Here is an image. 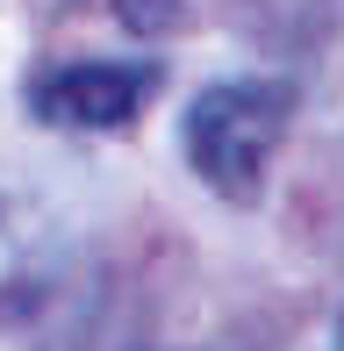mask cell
Here are the masks:
<instances>
[{
	"label": "cell",
	"mask_w": 344,
	"mask_h": 351,
	"mask_svg": "<svg viewBox=\"0 0 344 351\" xmlns=\"http://www.w3.org/2000/svg\"><path fill=\"white\" fill-rule=\"evenodd\" d=\"M122 29H136V36H172V29H186V0H115Z\"/></svg>",
	"instance_id": "cell-3"
},
{
	"label": "cell",
	"mask_w": 344,
	"mask_h": 351,
	"mask_svg": "<svg viewBox=\"0 0 344 351\" xmlns=\"http://www.w3.org/2000/svg\"><path fill=\"white\" fill-rule=\"evenodd\" d=\"M158 93V65L144 58H86V65H58L36 72L29 86V115L51 130H79V136H108L130 130Z\"/></svg>",
	"instance_id": "cell-2"
},
{
	"label": "cell",
	"mask_w": 344,
	"mask_h": 351,
	"mask_svg": "<svg viewBox=\"0 0 344 351\" xmlns=\"http://www.w3.org/2000/svg\"><path fill=\"white\" fill-rule=\"evenodd\" d=\"M337 351H344V315H337Z\"/></svg>",
	"instance_id": "cell-4"
},
{
	"label": "cell",
	"mask_w": 344,
	"mask_h": 351,
	"mask_svg": "<svg viewBox=\"0 0 344 351\" xmlns=\"http://www.w3.org/2000/svg\"><path fill=\"white\" fill-rule=\"evenodd\" d=\"M287 115H294V86L287 79H223V86L194 93V101H186V122H180L194 180L208 186V194L251 208L258 186H265V165H273L280 136H287Z\"/></svg>",
	"instance_id": "cell-1"
}]
</instances>
